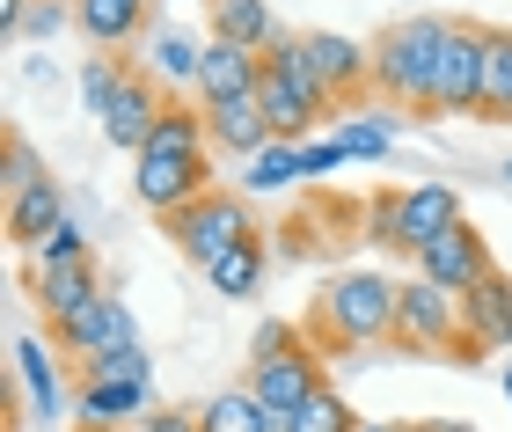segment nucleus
Wrapping results in <instances>:
<instances>
[{"label":"nucleus","mask_w":512,"mask_h":432,"mask_svg":"<svg viewBox=\"0 0 512 432\" xmlns=\"http://www.w3.org/2000/svg\"><path fill=\"white\" fill-rule=\"evenodd\" d=\"M447 37H454V15H410V22H388V30L374 37V96H388L395 110H410V118H425Z\"/></svg>","instance_id":"nucleus-1"},{"label":"nucleus","mask_w":512,"mask_h":432,"mask_svg":"<svg viewBox=\"0 0 512 432\" xmlns=\"http://www.w3.org/2000/svg\"><path fill=\"white\" fill-rule=\"evenodd\" d=\"M315 345L322 352H366V345H388L395 337V279L388 271H337L315 301Z\"/></svg>","instance_id":"nucleus-2"},{"label":"nucleus","mask_w":512,"mask_h":432,"mask_svg":"<svg viewBox=\"0 0 512 432\" xmlns=\"http://www.w3.org/2000/svg\"><path fill=\"white\" fill-rule=\"evenodd\" d=\"M256 103H264V125L271 140L286 147H308V125H322L337 110V96L315 81V66L300 59V37H278L264 52V74H256Z\"/></svg>","instance_id":"nucleus-3"},{"label":"nucleus","mask_w":512,"mask_h":432,"mask_svg":"<svg viewBox=\"0 0 512 432\" xmlns=\"http://www.w3.org/2000/svg\"><path fill=\"white\" fill-rule=\"evenodd\" d=\"M395 352H410V359H461L469 352V330H461V293L447 286H432V279H395V337H388ZM469 367V359H461Z\"/></svg>","instance_id":"nucleus-4"},{"label":"nucleus","mask_w":512,"mask_h":432,"mask_svg":"<svg viewBox=\"0 0 512 432\" xmlns=\"http://www.w3.org/2000/svg\"><path fill=\"white\" fill-rule=\"evenodd\" d=\"M132 191H139V206H147L154 220H176L183 206H198V198L213 191V154H205V147L147 140L132 154Z\"/></svg>","instance_id":"nucleus-5"},{"label":"nucleus","mask_w":512,"mask_h":432,"mask_svg":"<svg viewBox=\"0 0 512 432\" xmlns=\"http://www.w3.org/2000/svg\"><path fill=\"white\" fill-rule=\"evenodd\" d=\"M169 227V242L183 249V257H191L198 271H213L227 249H242V242H264V227H256V213H249V198L242 191H205L198 206H183L176 220H161Z\"/></svg>","instance_id":"nucleus-6"},{"label":"nucleus","mask_w":512,"mask_h":432,"mask_svg":"<svg viewBox=\"0 0 512 432\" xmlns=\"http://www.w3.org/2000/svg\"><path fill=\"white\" fill-rule=\"evenodd\" d=\"M483 66H491V30L483 22H454L447 52H439V81L425 118H476L483 110Z\"/></svg>","instance_id":"nucleus-7"},{"label":"nucleus","mask_w":512,"mask_h":432,"mask_svg":"<svg viewBox=\"0 0 512 432\" xmlns=\"http://www.w3.org/2000/svg\"><path fill=\"white\" fill-rule=\"evenodd\" d=\"M161 118H169V96H161V81L147 74V66H125V81H118V96H110V110H103V132H110V147H125V154H139L161 132Z\"/></svg>","instance_id":"nucleus-8"},{"label":"nucleus","mask_w":512,"mask_h":432,"mask_svg":"<svg viewBox=\"0 0 512 432\" xmlns=\"http://www.w3.org/2000/svg\"><path fill=\"white\" fill-rule=\"evenodd\" d=\"M242 389L264 403V411H278V418H293L308 396H322L330 381H322V359L308 352V345H293V352H278V359H256L249 367V381Z\"/></svg>","instance_id":"nucleus-9"},{"label":"nucleus","mask_w":512,"mask_h":432,"mask_svg":"<svg viewBox=\"0 0 512 432\" xmlns=\"http://www.w3.org/2000/svg\"><path fill=\"white\" fill-rule=\"evenodd\" d=\"M410 271H417V279H432V286H447V293H469V286H483V279L498 271V257H491V242L461 220L454 235H439L432 249H417Z\"/></svg>","instance_id":"nucleus-10"},{"label":"nucleus","mask_w":512,"mask_h":432,"mask_svg":"<svg viewBox=\"0 0 512 432\" xmlns=\"http://www.w3.org/2000/svg\"><path fill=\"white\" fill-rule=\"evenodd\" d=\"M461 220H469V213H461V191H454V184H403V213H395V257L432 249L439 235H454Z\"/></svg>","instance_id":"nucleus-11"},{"label":"nucleus","mask_w":512,"mask_h":432,"mask_svg":"<svg viewBox=\"0 0 512 432\" xmlns=\"http://www.w3.org/2000/svg\"><path fill=\"white\" fill-rule=\"evenodd\" d=\"M300 59L315 66V81L330 88L337 103L374 88V44H352V37H337V30H308V37H300Z\"/></svg>","instance_id":"nucleus-12"},{"label":"nucleus","mask_w":512,"mask_h":432,"mask_svg":"<svg viewBox=\"0 0 512 432\" xmlns=\"http://www.w3.org/2000/svg\"><path fill=\"white\" fill-rule=\"evenodd\" d=\"M30 293H37V308H44V323H74L81 308H96L103 301V271L96 257H74V264H37L30 271Z\"/></svg>","instance_id":"nucleus-13"},{"label":"nucleus","mask_w":512,"mask_h":432,"mask_svg":"<svg viewBox=\"0 0 512 432\" xmlns=\"http://www.w3.org/2000/svg\"><path fill=\"white\" fill-rule=\"evenodd\" d=\"M52 345L74 359V367H88V359H103V352H118V345H139V330H132V315H125V301H103L96 308H81L74 323H59L52 330Z\"/></svg>","instance_id":"nucleus-14"},{"label":"nucleus","mask_w":512,"mask_h":432,"mask_svg":"<svg viewBox=\"0 0 512 432\" xmlns=\"http://www.w3.org/2000/svg\"><path fill=\"white\" fill-rule=\"evenodd\" d=\"M461 330H469V352H505L512 345V271H491L483 286L461 293Z\"/></svg>","instance_id":"nucleus-15"},{"label":"nucleus","mask_w":512,"mask_h":432,"mask_svg":"<svg viewBox=\"0 0 512 432\" xmlns=\"http://www.w3.org/2000/svg\"><path fill=\"white\" fill-rule=\"evenodd\" d=\"M147 381H81L74 396V418L81 432H132L139 418H147Z\"/></svg>","instance_id":"nucleus-16"},{"label":"nucleus","mask_w":512,"mask_h":432,"mask_svg":"<svg viewBox=\"0 0 512 432\" xmlns=\"http://www.w3.org/2000/svg\"><path fill=\"white\" fill-rule=\"evenodd\" d=\"M147 22H154V0H74V30L110 59H118Z\"/></svg>","instance_id":"nucleus-17"},{"label":"nucleus","mask_w":512,"mask_h":432,"mask_svg":"<svg viewBox=\"0 0 512 432\" xmlns=\"http://www.w3.org/2000/svg\"><path fill=\"white\" fill-rule=\"evenodd\" d=\"M256 74H264V59L242 52V44H205L198 59V103H235V96H256Z\"/></svg>","instance_id":"nucleus-18"},{"label":"nucleus","mask_w":512,"mask_h":432,"mask_svg":"<svg viewBox=\"0 0 512 432\" xmlns=\"http://www.w3.org/2000/svg\"><path fill=\"white\" fill-rule=\"evenodd\" d=\"M59 345H44V337H15V381H22V396H30V411L37 418H59L66 411V381H59Z\"/></svg>","instance_id":"nucleus-19"},{"label":"nucleus","mask_w":512,"mask_h":432,"mask_svg":"<svg viewBox=\"0 0 512 432\" xmlns=\"http://www.w3.org/2000/svg\"><path fill=\"white\" fill-rule=\"evenodd\" d=\"M205 125H213V140L227 147V154H264V147H278L271 140V125H264V103L256 96H235V103H205Z\"/></svg>","instance_id":"nucleus-20"},{"label":"nucleus","mask_w":512,"mask_h":432,"mask_svg":"<svg viewBox=\"0 0 512 432\" xmlns=\"http://www.w3.org/2000/svg\"><path fill=\"white\" fill-rule=\"evenodd\" d=\"M198 432H293V418L264 411L249 389H220L213 403H198Z\"/></svg>","instance_id":"nucleus-21"},{"label":"nucleus","mask_w":512,"mask_h":432,"mask_svg":"<svg viewBox=\"0 0 512 432\" xmlns=\"http://www.w3.org/2000/svg\"><path fill=\"white\" fill-rule=\"evenodd\" d=\"M213 37L220 44H242V52L264 59L271 44H278V22H271L264 0H213Z\"/></svg>","instance_id":"nucleus-22"},{"label":"nucleus","mask_w":512,"mask_h":432,"mask_svg":"<svg viewBox=\"0 0 512 432\" xmlns=\"http://www.w3.org/2000/svg\"><path fill=\"white\" fill-rule=\"evenodd\" d=\"M59 227H66V191L59 184H37V191H22L15 206H8V235L30 242V249H44Z\"/></svg>","instance_id":"nucleus-23"},{"label":"nucleus","mask_w":512,"mask_h":432,"mask_svg":"<svg viewBox=\"0 0 512 432\" xmlns=\"http://www.w3.org/2000/svg\"><path fill=\"white\" fill-rule=\"evenodd\" d=\"M264 271H271V249L242 242V249H227V257L205 271V286H213L220 301H256V293H264Z\"/></svg>","instance_id":"nucleus-24"},{"label":"nucleus","mask_w":512,"mask_h":432,"mask_svg":"<svg viewBox=\"0 0 512 432\" xmlns=\"http://www.w3.org/2000/svg\"><path fill=\"white\" fill-rule=\"evenodd\" d=\"M198 59H205V44L198 37H183V30H161L154 37V59H147V74L161 88H198Z\"/></svg>","instance_id":"nucleus-25"},{"label":"nucleus","mask_w":512,"mask_h":432,"mask_svg":"<svg viewBox=\"0 0 512 432\" xmlns=\"http://www.w3.org/2000/svg\"><path fill=\"white\" fill-rule=\"evenodd\" d=\"M476 118L512 125V30H491V66H483V110Z\"/></svg>","instance_id":"nucleus-26"},{"label":"nucleus","mask_w":512,"mask_h":432,"mask_svg":"<svg viewBox=\"0 0 512 432\" xmlns=\"http://www.w3.org/2000/svg\"><path fill=\"white\" fill-rule=\"evenodd\" d=\"M37 184H52V176H44V162H37V147L22 140V132H8V169H0V198L15 206V198H22V191H37Z\"/></svg>","instance_id":"nucleus-27"},{"label":"nucleus","mask_w":512,"mask_h":432,"mask_svg":"<svg viewBox=\"0 0 512 432\" xmlns=\"http://www.w3.org/2000/svg\"><path fill=\"white\" fill-rule=\"evenodd\" d=\"M330 140H337V154H344V162H381L395 132H388V118H352V125H337Z\"/></svg>","instance_id":"nucleus-28"},{"label":"nucleus","mask_w":512,"mask_h":432,"mask_svg":"<svg viewBox=\"0 0 512 432\" xmlns=\"http://www.w3.org/2000/svg\"><path fill=\"white\" fill-rule=\"evenodd\" d=\"M352 425H359V411H352L337 389H322V396H308V403L293 411V432H352Z\"/></svg>","instance_id":"nucleus-29"},{"label":"nucleus","mask_w":512,"mask_h":432,"mask_svg":"<svg viewBox=\"0 0 512 432\" xmlns=\"http://www.w3.org/2000/svg\"><path fill=\"white\" fill-rule=\"evenodd\" d=\"M300 176H308V169H300V147L278 140V147H264L249 162V191H286V184H300Z\"/></svg>","instance_id":"nucleus-30"},{"label":"nucleus","mask_w":512,"mask_h":432,"mask_svg":"<svg viewBox=\"0 0 512 432\" xmlns=\"http://www.w3.org/2000/svg\"><path fill=\"white\" fill-rule=\"evenodd\" d=\"M147 374H154L147 345H118V352H103V359L81 367V381H147Z\"/></svg>","instance_id":"nucleus-31"},{"label":"nucleus","mask_w":512,"mask_h":432,"mask_svg":"<svg viewBox=\"0 0 512 432\" xmlns=\"http://www.w3.org/2000/svg\"><path fill=\"white\" fill-rule=\"evenodd\" d=\"M118 81H125V59L96 52V59L81 66V103H88V110H96V118H103V110H110V96H118Z\"/></svg>","instance_id":"nucleus-32"},{"label":"nucleus","mask_w":512,"mask_h":432,"mask_svg":"<svg viewBox=\"0 0 512 432\" xmlns=\"http://www.w3.org/2000/svg\"><path fill=\"white\" fill-rule=\"evenodd\" d=\"M395 213H403V191H381L374 206H366V242L395 249Z\"/></svg>","instance_id":"nucleus-33"},{"label":"nucleus","mask_w":512,"mask_h":432,"mask_svg":"<svg viewBox=\"0 0 512 432\" xmlns=\"http://www.w3.org/2000/svg\"><path fill=\"white\" fill-rule=\"evenodd\" d=\"M293 345H300V330H293V323H256V337H249V367H256V359L293 352Z\"/></svg>","instance_id":"nucleus-34"},{"label":"nucleus","mask_w":512,"mask_h":432,"mask_svg":"<svg viewBox=\"0 0 512 432\" xmlns=\"http://www.w3.org/2000/svg\"><path fill=\"white\" fill-rule=\"evenodd\" d=\"M30 257H37V264H74V257H88V235H81L74 220H66V227H59V235L44 242V249H30Z\"/></svg>","instance_id":"nucleus-35"},{"label":"nucleus","mask_w":512,"mask_h":432,"mask_svg":"<svg viewBox=\"0 0 512 432\" xmlns=\"http://www.w3.org/2000/svg\"><path fill=\"white\" fill-rule=\"evenodd\" d=\"M66 22H74V0H37V8H30V30H22V37H59Z\"/></svg>","instance_id":"nucleus-36"},{"label":"nucleus","mask_w":512,"mask_h":432,"mask_svg":"<svg viewBox=\"0 0 512 432\" xmlns=\"http://www.w3.org/2000/svg\"><path fill=\"white\" fill-rule=\"evenodd\" d=\"M132 432H198V411H183V403H169V411H147Z\"/></svg>","instance_id":"nucleus-37"},{"label":"nucleus","mask_w":512,"mask_h":432,"mask_svg":"<svg viewBox=\"0 0 512 432\" xmlns=\"http://www.w3.org/2000/svg\"><path fill=\"white\" fill-rule=\"evenodd\" d=\"M300 169H308V176H330V169H344L337 140H308V147H300Z\"/></svg>","instance_id":"nucleus-38"},{"label":"nucleus","mask_w":512,"mask_h":432,"mask_svg":"<svg viewBox=\"0 0 512 432\" xmlns=\"http://www.w3.org/2000/svg\"><path fill=\"white\" fill-rule=\"evenodd\" d=\"M30 8H37V0H0V30L22 37V30H30Z\"/></svg>","instance_id":"nucleus-39"},{"label":"nucleus","mask_w":512,"mask_h":432,"mask_svg":"<svg viewBox=\"0 0 512 432\" xmlns=\"http://www.w3.org/2000/svg\"><path fill=\"white\" fill-rule=\"evenodd\" d=\"M425 425H432V432H476L469 418H425Z\"/></svg>","instance_id":"nucleus-40"},{"label":"nucleus","mask_w":512,"mask_h":432,"mask_svg":"<svg viewBox=\"0 0 512 432\" xmlns=\"http://www.w3.org/2000/svg\"><path fill=\"white\" fill-rule=\"evenodd\" d=\"M352 432H395V425H374V418H359V425H352Z\"/></svg>","instance_id":"nucleus-41"},{"label":"nucleus","mask_w":512,"mask_h":432,"mask_svg":"<svg viewBox=\"0 0 512 432\" xmlns=\"http://www.w3.org/2000/svg\"><path fill=\"white\" fill-rule=\"evenodd\" d=\"M395 432H432V425H425V418H417V425H395Z\"/></svg>","instance_id":"nucleus-42"},{"label":"nucleus","mask_w":512,"mask_h":432,"mask_svg":"<svg viewBox=\"0 0 512 432\" xmlns=\"http://www.w3.org/2000/svg\"><path fill=\"white\" fill-rule=\"evenodd\" d=\"M505 403H512V367H505Z\"/></svg>","instance_id":"nucleus-43"},{"label":"nucleus","mask_w":512,"mask_h":432,"mask_svg":"<svg viewBox=\"0 0 512 432\" xmlns=\"http://www.w3.org/2000/svg\"><path fill=\"white\" fill-rule=\"evenodd\" d=\"M505 184H512V162H505Z\"/></svg>","instance_id":"nucleus-44"}]
</instances>
